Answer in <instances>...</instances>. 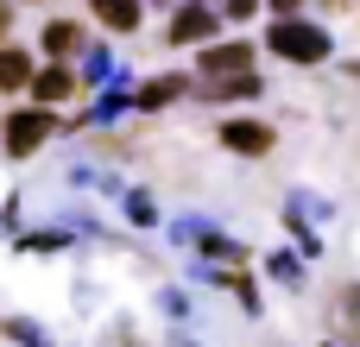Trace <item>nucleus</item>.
Wrapping results in <instances>:
<instances>
[{"label":"nucleus","mask_w":360,"mask_h":347,"mask_svg":"<svg viewBox=\"0 0 360 347\" xmlns=\"http://www.w3.org/2000/svg\"><path fill=\"white\" fill-rule=\"evenodd\" d=\"M266 44L278 51V57H291V63H323L329 57V32L323 25H310V19H272V32H266Z\"/></svg>","instance_id":"1"},{"label":"nucleus","mask_w":360,"mask_h":347,"mask_svg":"<svg viewBox=\"0 0 360 347\" xmlns=\"http://www.w3.org/2000/svg\"><path fill=\"white\" fill-rule=\"evenodd\" d=\"M51 133H57V114H51V107H19V114L6 120V158H32Z\"/></svg>","instance_id":"2"},{"label":"nucleus","mask_w":360,"mask_h":347,"mask_svg":"<svg viewBox=\"0 0 360 347\" xmlns=\"http://www.w3.org/2000/svg\"><path fill=\"white\" fill-rule=\"evenodd\" d=\"M215 25H221V13L202 6V0H190V6L171 13V44H202V38H215Z\"/></svg>","instance_id":"3"},{"label":"nucleus","mask_w":360,"mask_h":347,"mask_svg":"<svg viewBox=\"0 0 360 347\" xmlns=\"http://www.w3.org/2000/svg\"><path fill=\"white\" fill-rule=\"evenodd\" d=\"M221 145L240 152V158H266V152H272V126H266V120H228V126H221Z\"/></svg>","instance_id":"4"},{"label":"nucleus","mask_w":360,"mask_h":347,"mask_svg":"<svg viewBox=\"0 0 360 347\" xmlns=\"http://www.w3.org/2000/svg\"><path fill=\"white\" fill-rule=\"evenodd\" d=\"M202 95H209V101H253V95H259V76H253V70H228V76H209Z\"/></svg>","instance_id":"5"},{"label":"nucleus","mask_w":360,"mask_h":347,"mask_svg":"<svg viewBox=\"0 0 360 347\" xmlns=\"http://www.w3.org/2000/svg\"><path fill=\"white\" fill-rule=\"evenodd\" d=\"M228 70H253V44H209L202 51V76H228Z\"/></svg>","instance_id":"6"},{"label":"nucleus","mask_w":360,"mask_h":347,"mask_svg":"<svg viewBox=\"0 0 360 347\" xmlns=\"http://www.w3.org/2000/svg\"><path fill=\"white\" fill-rule=\"evenodd\" d=\"M32 95H38V107H51V101H63L70 89H76V76L63 70V63H51V70H32V82H25Z\"/></svg>","instance_id":"7"},{"label":"nucleus","mask_w":360,"mask_h":347,"mask_svg":"<svg viewBox=\"0 0 360 347\" xmlns=\"http://www.w3.org/2000/svg\"><path fill=\"white\" fill-rule=\"evenodd\" d=\"M184 89H190L184 76H152V82H146V89L133 95V107H146V114H158V107H171V101H177Z\"/></svg>","instance_id":"8"},{"label":"nucleus","mask_w":360,"mask_h":347,"mask_svg":"<svg viewBox=\"0 0 360 347\" xmlns=\"http://www.w3.org/2000/svg\"><path fill=\"white\" fill-rule=\"evenodd\" d=\"M32 82V57L19 51V44H0V95H13V89H25Z\"/></svg>","instance_id":"9"},{"label":"nucleus","mask_w":360,"mask_h":347,"mask_svg":"<svg viewBox=\"0 0 360 347\" xmlns=\"http://www.w3.org/2000/svg\"><path fill=\"white\" fill-rule=\"evenodd\" d=\"M89 6H95V19L108 32H133L139 25V0H89Z\"/></svg>","instance_id":"10"},{"label":"nucleus","mask_w":360,"mask_h":347,"mask_svg":"<svg viewBox=\"0 0 360 347\" xmlns=\"http://www.w3.org/2000/svg\"><path fill=\"white\" fill-rule=\"evenodd\" d=\"M44 51H51V57H70V51H82V25H70V19H51V25H44Z\"/></svg>","instance_id":"11"},{"label":"nucleus","mask_w":360,"mask_h":347,"mask_svg":"<svg viewBox=\"0 0 360 347\" xmlns=\"http://www.w3.org/2000/svg\"><path fill=\"white\" fill-rule=\"evenodd\" d=\"M127 107H133V95H127V89H108V95H101V101L89 107V120H120Z\"/></svg>","instance_id":"12"},{"label":"nucleus","mask_w":360,"mask_h":347,"mask_svg":"<svg viewBox=\"0 0 360 347\" xmlns=\"http://www.w3.org/2000/svg\"><path fill=\"white\" fill-rule=\"evenodd\" d=\"M82 76H89V82H114V57H108V51H89V57H82Z\"/></svg>","instance_id":"13"},{"label":"nucleus","mask_w":360,"mask_h":347,"mask_svg":"<svg viewBox=\"0 0 360 347\" xmlns=\"http://www.w3.org/2000/svg\"><path fill=\"white\" fill-rule=\"evenodd\" d=\"M6 335H13L19 347H51V335H44V329H32V322H19V316L6 322Z\"/></svg>","instance_id":"14"},{"label":"nucleus","mask_w":360,"mask_h":347,"mask_svg":"<svg viewBox=\"0 0 360 347\" xmlns=\"http://www.w3.org/2000/svg\"><path fill=\"white\" fill-rule=\"evenodd\" d=\"M266 272H272L278 284H297V278H304V272L291 266V253H272V259H266Z\"/></svg>","instance_id":"15"},{"label":"nucleus","mask_w":360,"mask_h":347,"mask_svg":"<svg viewBox=\"0 0 360 347\" xmlns=\"http://www.w3.org/2000/svg\"><path fill=\"white\" fill-rule=\"evenodd\" d=\"M127 215H133L139 228H152V221H158V209H152V196H127Z\"/></svg>","instance_id":"16"},{"label":"nucleus","mask_w":360,"mask_h":347,"mask_svg":"<svg viewBox=\"0 0 360 347\" xmlns=\"http://www.w3.org/2000/svg\"><path fill=\"white\" fill-rule=\"evenodd\" d=\"M63 247V234H25L19 240V253H57Z\"/></svg>","instance_id":"17"},{"label":"nucleus","mask_w":360,"mask_h":347,"mask_svg":"<svg viewBox=\"0 0 360 347\" xmlns=\"http://www.w3.org/2000/svg\"><path fill=\"white\" fill-rule=\"evenodd\" d=\"M215 13H228V19H253V13H259V0H221Z\"/></svg>","instance_id":"18"},{"label":"nucleus","mask_w":360,"mask_h":347,"mask_svg":"<svg viewBox=\"0 0 360 347\" xmlns=\"http://www.w3.org/2000/svg\"><path fill=\"white\" fill-rule=\"evenodd\" d=\"M342 310H348V322L360 329V284H348V291H342Z\"/></svg>","instance_id":"19"},{"label":"nucleus","mask_w":360,"mask_h":347,"mask_svg":"<svg viewBox=\"0 0 360 347\" xmlns=\"http://www.w3.org/2000/svg\"><path fill=\"white\" fill-rule=\"evenodd\" d=\"M272 6H278V19H291V13H297V0H272Z\"/></svg>","instance_id":"20"},{"label":"nucleus","mask_w":360,"mask_h":347,"mask_svg":"<svg viewBox=\"0 0 360 347\" xmlns=\"http://www.w3.org/2000/svg\"><path fill=\"white\" fill-rule=\"evenodd\" d=\"M6 25H13V6H0V38H6Z\"/></svg>","instance_id":"21"}]
</instances>
